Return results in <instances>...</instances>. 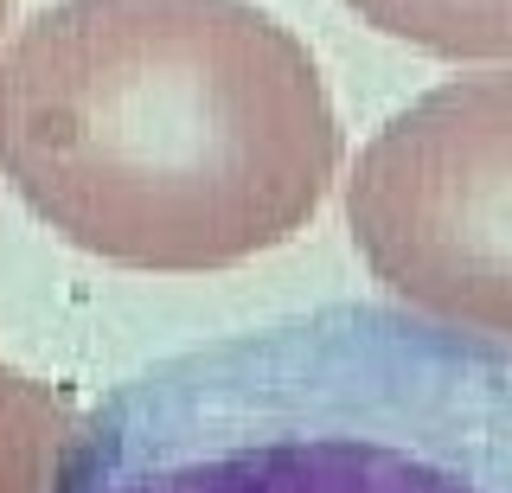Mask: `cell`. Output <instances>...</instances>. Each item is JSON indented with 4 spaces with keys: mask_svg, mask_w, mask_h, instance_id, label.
<instances>
[{
    "mask_svg": "<svg viewBox=\"0 0 512 493\" xmlns=\"http://www.w3.org/2000/svg\"><path fill=\"white\" fill-rule=\"evenodd\" d=\"M314 52L256 0H45L0 45V173L64 244L205 276L314 225L340 180Z\"/></svg>",
    "mask_w": 512,
    "mask_h": 493,
    "instance_id": "1",
    "label": "cell"
},
{
    "mask_svg": "<svg viewBox=\"0 0 512 493\" xmlns=\"http://www.w3.org/2000/svg\"><path fill=\"white\" fill-rule=\"evenodd\" d=\"M39 493H512V346L404 301L301 308L109 385Z\"/></svg>",
    "mask_w": 512,
    "mask_h": 493,
    "instance_id": "2",
    "label": "cell"
},
{
    "mask_svg": "<svg viewBox=\"0 0 512 493\" xmlns=\"http://www.w3.org/2000/svg\"><path fill=\"white\" fill-rule=\"evenodd\" d=\"M346 225L404 308L512 346V65L397 109L346 173Z\"/></svg>",
    "mask_w": 512,
    "mask_h": 493,
    "instance_id": "3",
    "label": "cell"
}]
</instances>
